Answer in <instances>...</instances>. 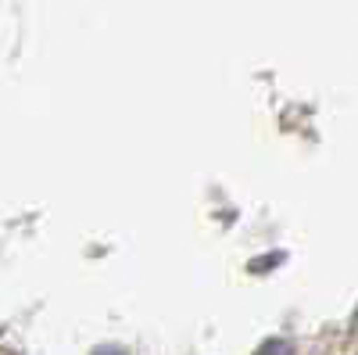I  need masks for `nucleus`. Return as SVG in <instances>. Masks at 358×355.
I'll use <instances>...</instances> for the list:
<instances>
[{
  "label": "nucleus",
  "instance_id": "f257e3e1",
  "mask_svg": "<svg viewBox=\"0 0 358 355\" xmlns=\"http://www.w3.org/2000/svg\"><path fill=\"white\" fill-rule=\"evenodd\" d=\"M255 355H297L294 351V344L290 341H283V337H273V341H265Z\"/></svg>",
  "mask_w": 358,
  "mask_h": 355
},
{
  "label": "nucleus",
  "instance_id": "f03ea898",
  "mask_svg": "<svg viewBox=\"0 0 358 355\" xmlns=\"http://www.w3.org/2000/svg\"><path fill=\"white\" fill-rule=\"evenodd\" d=\"M94 355H126V351H122V348H97Z\"/></svg>",
  "mask_w": 358,
  "mask_h": 355
},
{
  "label": "nucleus",
  "instance_id": "7ed1b4c3",
  "mask_svg": "<svg viewBox=\"0 0 358 355\" xmlns=\"http://www.w3.org/2000/svg\"><path fill=\"white\" fill-rule=\"evenodd\" d=\"M355 327H358V316H355Z\"/></svg>",
  "mask_w": 358,
  "mask_h": 355
}]
</instances>
